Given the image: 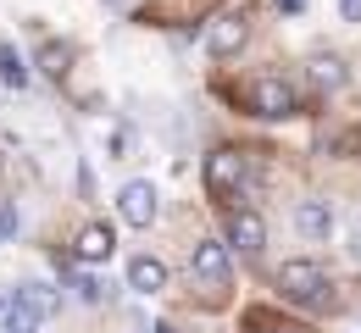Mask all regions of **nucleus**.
Wrapping results in <instances>:
<instances>
[{
  "mask_svg": "<svg viewBox=\"0 0 361 333\" xmlns=\"http://www.w3.org/2000/svg\"><path fill=\"white\" fill-rule=\"evenodd\" d=\"M17 222H23V217H17V206H11V200H0V244H11V239H17Z\"/></svg>",
  "mask_w": 361,
  "mask_h": 333,
  "instance_id": "obj_16",
  "label": "nucleus"
},
{
  "mask_svg": "<svg viewBox=\"0 0 361 333\" xmlns=\"http://www.w3.org/2000/svg\"><path fill=\"white\" fill-rule=\"evenodd\" d=\"M56 306H61V294H56L50 284H23L17 294H11V317L28 322V328H39L45 317H56Z\"/></svg>",
  "mask_w": 361,
  "mask_h": 333,
  "instance_id": "obj_4",
  "label": "nucleus"
},
{
  "mask_svg": "<svg viewBox=\"0 0 361 333\" xmlns=\"http://www.w3.org/2000/svg\"><path fill=\"white\" fill-rule=\"evenodd\" d=\"M128 289H134V294H161V289H167V267H161L156 256H134V261H128Z\"/></svg>",
  "mask_w": 361,
  "mask_h": 333,
  "instance_id": "obj_9",
  "label": "nucleus"
},
{
  "mask_svg": "<svg viewBox=\"0 0 361 333\" xmlns=\"http://www.w3.org/2000/svg\"><path fill=\"white\" fill-rule=\"evenodd\" d=\"M0 333H34V328H28V322H17V317H6V328H0Z\"/></svg>",
  "mask_w": 361,
  "mask_h": 333,
  "instance_id": "obj_18",
  "label": "nucleus"
},
{
  "mask_svg": "<svg viewBox=\"0 0 361 333\" xmlns=\"http://www.w3.org/2000/svg\"><path fill=\"white\" fill-rule=\"evenodd\" d=\"M73 250H78V261H106V256H111V250H117V239H111V228H106V222H90V228H84V234H78V244H73Z\"/></svg>",
  "mask_w": 361,
  "mask_h": 333,
  "instance_id": "obj_11",
  "label": "nucleus"
},
{
  "mask_svg": "<svg viewBox=\"0 0 361 333\" xmlns=\"http://www.w3.org/2000/svg\"><path fill=\"white\" fill-rule=\"evenodd\" d=\"M245 39H250V17H245V11H223V17L206 28V50H212V56H239Z\"/></svg>",
  "mask_w": 361,
  "mask_h": 333,
  "instance_id": "obj_6",
  "label": "nucleus"
},
{
  "mask_svg": "<svg viewBox=\"0 0 361 333\" xmlns=\"http://www.w3.org/2000/svg\"><path fill=\"white\" fill-rule=\"evenodd\" d=\"M339 17H345V23H361V0H339Z\"/></svg>",
  "mask_w": 361,
  "mask_h": 333,
  "instance_id": "obj_17",
  "label": "nucleus"
},
{
  "mask_svg": "<svg viewBox=\"0 0 361 333\" xmlns=\"http://www.w3.org/2000/svg\"><path fill=\"white\" fill-rule=\"evenodd\" d=\"M228 250H245V256H262V250H267V222H262L250 206L228 211Z\"/></svg>",
  "mask_w": 361,
  "mask_h": 333,
  "instance_id": "obj_7",
  "label": "nucleus"
},
{
  "mask_svg": "<svg viewBox=\"0 0 361 333\" xmlns=\"http://www.w3.org/2000/svg\"><path fill=\"white\" fill-rule=\"evenodd\" d=\"M156 333H173V328H167V322H161V328H156Z\"/></svg>",
  "mask_w": 361,
  "mask_h": 333,
  "instance_id": "obj_21",
  "label": "nucleus"
},
{
  "mask_svg": "<svg viewBox=\"0 0 361 333\" xmlns=\"http://www.w3.org/2000/svg\"><path fill=\"white\" fill-rule=\"evenodd\" d=\"M278 289H283V300L312 306V311H328V306H334L328 278H322V267H317V261H283V267H278Z\"/></svg>",
  "mask_w": 361,
  "mask_h": 333,
  "instance_id": "obj_1",
  "label": "nucleus"
},
{
  "mask_svg": "<svg viewBox=\"0 0 361 333\" xmlns=\"http://www.w3.org/2000/svg\"><path fill=\"white\" fill-rule=\"evenodd\" d=\"M6 306H11V294H6V289H0V317H6Z\"/></svg>",
  "mask_w": 361,
  "mask_h": 333,
  "instance_id": "obj_20",
  "label": "nucleus"
},
{
  "mask_svg": "<svg viewBox=\"0 0 361 333\" xmlns=\"http://www.w3.org/2000/svg\"><path fill=\"white\" fill-rule=\"evenodd\" d=\"M0 78H6L11 89H23V84H28V67H23V56H17L11 45H0Z\"/></svg>",
  "mask_w": 361,
  "mask_h": 333,
  "instance_id": "obj_14",
  "label": "nucleus"
},
{
  "mask_svg": "<svg viewBox=\"0 0 361 333\" xmlns=\"http://www.w3.org/2000/svg\"><path fill=\"white\" fill-rule=\"evenodd\" d=\"M39 67H45V78H67V67H73V45H67V39L39 45Z\"/></svg>",
  "mask_w": 361,
  "mask_h": 333,
  "instance_id": "obj_13",
  "label": "nucleus"
},
{
  "mask_svg": "<svg viewBox=\"0 0 361 333\" xmlns=\"http://www.w3.org/2000/svg\"><path fill=\"white\" fill-rule=\"evenodd\" d=\"M61 278H67V289H73L84 306H100V300H106V284H100L94 272H78L73 261H61Z\"/></svg>",
  "mask_w": 361,
  "mask_h": 333,
  "instance_id": "obj_12",
  "label": "nucleus"
},
{
  "mask_svg": "<svg viewBox=\"0 0 361 333\" xmlns=\"http://www.w3.org/2000/svg\"><path fill=\"white\" fill-rule=\"evenodd\" d=\"M295 228L306 239H328L334 234V211H328L322 200H300V206H295Z\"/></svg>",
  "mask_w": 361,
  "mask_h": 333,
  "instance_id": "obj_10",
  "label": "nucleus"
},
{
  "mask_svg": "<svg viewBox=\"0 0 361 333\" xmlns=\"http://www.w3.org/2000/svg\"><path fill=\"white\" fill-rule=\"evenodd\" d=\"M206 184H212V194H245V156L239 150L206 156Z\"/></svg>",
  "mask_w": 361,
  "mask_h": 333,
  "instance_id": "obj_8",
  "label": "nucleus"
},
{
  "mask_svg": "<svg viewBox=\"0 0 361 333\" xmlns=\"http://www.w3.org/2000/svg\"><path fill=\"white\" fill-rule=\"evenodd\" d=\"M256 333H278V328H256Z\"/></svg>",
  "mask_w": 361,
  "mask_h": 333,
  "instance_id": "obj_22",
  "label": "nucleus"
},
{
  "mask_svg": "<svg viewBox=\"0 0 361 333\" xmlns=\"http://www.w3.org/2000/svg\"><path fill=\"white\" fill-rule=\"evenodd\" d=\"M250 111L278 122V117H295V111H300V100H295V89H289L283 78H272V73H267V78H256V84H250Z\"/></svg>",
  "mask_w": 361,
  "mask_h": 333,
  "instance_id": "obj_2",
  "label": "nucleus"
},
{
  "mask_svg": "<svg viewBox=\"0 0 361 333\" xmlns=\"http://www.w3.org/2000/svg\"><path fill=\"white\" fill-rule=\"evenodd\" d=\"M189 272L200 278V284H217L223 289L233 278V261H228V239H200L195 244V256H189Z\"/></svg>",
  "mask_w": 361,
  "mask_h": 333,
  "instance_id": "obj_3",
  "label": "nucleus"
},
{
  "mask_svg": "<svg viewBox=\"0 0 361 333\" xmlns=\"http://www.w3.org/2000/svg\"><path fill=\"white\" fill-rule=\"evenodd\" d=\"M312 78L322 84V89H339V84H345V67H339L334 56H317V61H312Z\"/></svg>",
  "mask_w": 361,
  "mask_h": 333,
  "instance_id": "obj_15",
  "label": "nucleus"
},
{
  "mask_svg": "<svg viewBox=\"0 0 361 333\" xmlns=\"http://www.w3.org/2000/svg\"><path fill=\"white\" fill-rule=\"evenodd\" d=\"M278 6H283V11H300V6H306V0H278Z\"/></svg>",
  "mask_w": 361,
  "mask_h": 333,
  "instance_id": "obj_19",
  "label": "nucleus"
},
{
  "mask_svg": "<svg viewBox=\"0 0 361 333\" xmlns=\"http://www.w3.org/2000/svg\"><path fill=\"white\" fill-rule=\"evenodd\" d=\"M117 217H123L128 228H150V222H156V184H145V178L123 184V189H117Z\"/></svg>",
  "mask_w": 361,
  "mask_h": 333,
  "instance_id": "obj_5",
  "label": "nucleus"
}]
</instances>
